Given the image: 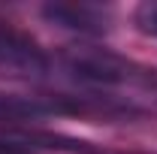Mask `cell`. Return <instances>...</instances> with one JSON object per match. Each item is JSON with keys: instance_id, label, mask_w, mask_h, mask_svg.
Returning <instances> with one entry per match:
<instances>
[{"instance_id": "obj_1", "label": "cell", "mask_w": 157, "mask_h": 154, "mask_svg": "<svg viewBox=\"0 0 157 154\" xmlns=\"http://www.w3.org/2000/svg\"><path fill=\"white\" fill-rule=\"evenodd\" d=\"M58 64L85 85L94 88H157V70L124 58L103 45H67Z\"/></svg>"}, {"instance_id": "obj_2", "label": "cell", "mask_w": 157, "mask_h": 154, "mask_svg": "<svg viewBox=\"0 0 157 154\" xmlns=\"http://www.w3.org/2000/svg\"><path fill=\"white\" fill-rule=\"evenodd\" d=\"M48 70H52V58L36 42V37H30L12 21L0 18V73L18 79H39Z\"/></svg>"}, {"instance_id": "obj_3", "label": "cell", "mask_w": 157, "mask_h": 154, "mask_svg": "<svg viewBox=\"0 0 157 154\" xmlns=\"http://www.w3.org/2000/svg\"><path fill=\"white\" fill-rule=\"evenodd\" d=\"M39 12H42V18L48 24L73 30V33H82V37H103V33L112 30V21H115L112 6H100V3L55 0V3H45Z\"/></svg>"}, {"instance_id": "obj_4", "label": "cell", "mask_w": 157, "mask_h": 154, "mask_svg": "<svg viewBox=\"0 0 157 154\" xmlns=\"http://www.w3.org/2000/svg\"><path fill=\"white\" fill-rule=\"evenodd\" d=\"M133 21H136V27L142 30V33L157 37V0H145V3H139L136 12H133Z\"/></svg>"}, {"instance_id": "obj_5", "label": "cell", "mask_w": 157, "mask_h": 154, "mask_svg": "<svg viewBox=\"0 0 157 154\" xmlns=\"http://www.w3.org/2000/svg\"><path fill=\"white\" fill-rule=\"evenodd\" d=\"M0 154H39V151L24 142V136L18 130H3L0 133Z\"/></svg>"}]
</instances>
